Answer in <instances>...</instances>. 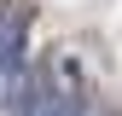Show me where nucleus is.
Masks as SVG:
<instances>
[{
  "label": "nucleus",
  "mask_w": 122,
  "mask_h": 116,
  "mask_svg": "<svg viewBox=\"0 0 122 116\" xmlns=\"http://www.w3.org/2000/svg\"><path fill=\"white\" fill-rule=\"evenodd\" d=\"M35 116H76V99H64V93H47Z\"/></svg>",
  "instance_id": "f257e3e1"
}]
</instances>
